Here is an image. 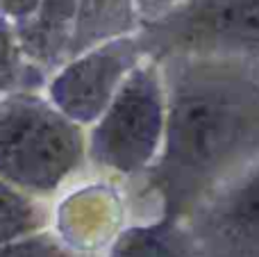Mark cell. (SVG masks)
<instances>
[{
	"instance_id": "1",
	"label": "cell",
	"mask_w": 259,
	"mask_h": 257,
	"mask_svg": "<svg viewBox=\"0 0 259 257\" xmlns=\"http://www.w3.org/2000/svg\"><path fill=\"white\" fill-rule=\"evenodd\" d=\"M259 148V91L237 80L207 77L166 98L157 182L170 209L196 207L248 153Z\"/></svg>"
},
{
	"instance_id": "2",
	"label": "cell",
	"mask_w": 259,
	"mask_h": 257,
	"mask_svg": "<svg viewBox=\"0 0 259 257\" xmlns=\"http://www.w3.org/2000/svg\"><path fill=\"white\" fill-rule=\"evenodd\" d=\"M87 139L48 100L16 94L0 100V180L32 196H50L82 166Z\"/></svg>"
},
{
	"instance_id": "3",
	"label": "cell",
	"mask_w": 259,
	"mask_h": 257,
	"mask_svg": "<svg viewBox=\"0 0 259 257\" xmlns=\"http://www.w3.org/2000/svg\"><path fill=\"white\" fill-rule=\"evenodd\" d=\"M166 96L150 66H134L87 137V157L116 176H137L164 144Z\"/></svg>"
},
{
	"instance_id": "4",
	"label": "cell",
	"mask_w": 259,
	"mask_h": 257,
	"mask_svg": "<svg viewBox=\"0 0 259 257\" xmlns=\"http://www.w3.org/2000/svg\"><path fill=\"white\" fill-rule=\"evenodd\" d=\"M187 235L200 257H259V155L196 205Z\"/></svg>"
},
{
	"instance_id": "5",
	"label": "cell",
	"mask_w": 259,
	"mask_h": 257,
	"mask_svg": "<svg viewBox=\"0 0 259 257\" xmlns=\"http://www.w3.org/2000/svg\"><path fill=\"white\" fill-rule=\"evenodd\" d=\"M134 62L137 50L125 39L89 50L55 75L48 87V103L77 127L94 125L134 68Z\"/></svg>"
},
{
	"instance_id": "6",
	"label": "cell",
	"mask_w": 259,
	"mask_h": 257,
	"mask_svg": "<svg viewBox=\"0 0 259 257\" xmlns=\"http://www.w3.org/2000/svg\"><path fill=\"white\" fill-rule=\"evenodd\" d=\"M182 25L223 44H259V0H193Z\"/></svg>"
},
{
	"instance_id": "7",
	"label": "cell",
	"mask_w": 259,
	"mask_h": 257,
	"mask_svg": "<svg viewBox=\"0 0 259 257\" xmlns=\"http://www.w3.org/2000/svg\"><path fill=\"white\" fill-rule=\"evenodd\" d=\"M107 257H200L191 237L175 223L159 221L127 228L112 241Z\"/></svg>"
},
{
	"instance_id": "8",
	"label": "cell",
	"mask_w": 259,
	"mask_h": 257,
	"mask_svg": "<svg viewBox=\"0 0 259 257\" xmlns=\"http://www.w3.org/2000/svg\"><path fill=\"white\" fill-rule=\"evenodd\" d=\"M46 214L32 196L0 180V246L41 232Z\"/></svg>"
},
{
	"instance_id": "9",
	"label": "cell",
	"mask_w": 259,
	"mask_h": 257,
	"mask_svg": "<svg viewBox=\"0 0 259 257\" xmlns=\"http://www.w3.org/2000/svg\"><path fill=\"white\" fill-rule=\"evenodd\" d=\"M0 257H75L64 241L46 235V232H34V235L21 237L16 241L0 246Z\"/></svg>"
},
{
	"instance_id": "10",
	"label": "cell",
	"mask_w": 259,
	"mask_h": 257,
	"mask_svg": "<svg viewBox=\"0 0 259 257\" xmlns=\"http://www.w3.org/2000/svg\"><path fill=\"white\" fill-rule=\"evenodd\" d=\"M9 32L7 27L3 25V21H0V71H3L5 66H7V59H9Z\"/></svg>"
},
{
	"instance_id": "11",
	"label": "cell",
	"mask_w": 259,
	"mask_h": 257,
	"mask_svg": "<svg viewBox=\"0 0 259 257\" xmlns=\"http://www.w3.org/2000/svg\"><path fill=\"white\" fill-rule=\"evenodd\" d=\"M146 5H159V3H168V0H143Z\"/></svg>"
}]
</instances>
